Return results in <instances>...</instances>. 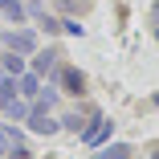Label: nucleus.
Returning a JSON list of instances; mask_svg holds the SVG:
<instances>
[{"instance_id": "obj_2", "label": "nucleus", "mask_w": 159, "mask_h": 159, "mask_svg": "<svg viewBox=\"0 0 159 159\" xmlns=\"http://www.w3.org/2000/svg\"><path fill=\"white\" fill-rule=\"evenodd\" d=\"M25 126H29L33 135H57V131H61V122H57V118L49 114V106H45V102H29Z\"/></svg>"}, {"instance_id": "obj_16", "label": "nucleus", "mask_w": 159, "mask_h": 159, "mask_svg": "<svg viewBox=\"0 0 159 159\" xmlns=\"http://www.w3.org/2000/svg\"><path fill=\"white\" fill-rule=\"evenodd\" d=\"M151 106H159V94H151Z\"/></svg>"}, {"instance_id": "obj_5", "label": "nucleus", "mask_w": 159, "mask_h": 159, "mask_svg": "<svg viewBox=\"0 0 159 159\" xmlns=\"http://www.w3.org/2000/svg\"><path fill=\"white\" fill-rule=\"evenodd\" d=\"M29 57H33L29 66H33V74H37V78H53V70L61 66V61H57L61 53H57V49H33Z\"/></svg>"}, {"instance_id": "obj_3", "label": "nucleus", "mask_w": 159, "mask_h": 159, "mask_svg": "<svg viewBox=\"0 0 159 159\" xmlns=\"http://www.w3.org/2000/svg\"><path fill=\"white\" fill-rule=\"evenodd\" d=\"M53 82H57L61 94H74V98L86 94V74H82L78 66H57V70H53Z\"/></svg>"}, {"instance_id": "obj_15", "label": "nucleus", "mask_w": 159, "mask_h": 159, "mask_svg": "<svg viewBox=\"0 0 159 159\" xmlns=\"http://www.w3.org/2000/svg\"><path fill=\"white\" fill-rule=\"evenodd\" d=\"M151 20H155V37H159V4H155V12H151Z\"/></svg>"}, {"instance_id": "obj_6", "label": "nucleus", "mask_w": 159, "mask_h": 159, "mask_svg": "<svg viewBox=\"0 0 159 159\" xmlns=\"http://www.w3.org/2000/svg\"><path fill=\"white\" fill-rule=\"evenodd\" d=\"M41 86H45V78H37L33 70H25V74L16 78V94H20V98H29V102L41 94Z\"/></svg>"}, {"instance_id": "obj_10", "label": "nucleus", "mask_w": 159, "mask_h": 159, "mask_svg": "<svg viewBox=\"0 0 159 159\" xmlns=\"http://www.w3.org/2000/svg\"><path fill=\"white\" fill-rule=\"evenodd\" d=\"M12 98H16V78L0 70V110H4V106H8Z\"/></svg>"}, {"instance_id": "obj_7", "label": "nucleus", "mask_w": 159, "mask_h": 159, "mask_svg": "<svg viewBox=\"0 0 159 159\" xmlns=\"http://www.w3.org/2000/svg\"><path fill=\"white\" fill-rule=\"evenodd\" d=\"M0 12H4L12 25H25V20H29V8L20 4V0H0Z\"/></svg>"}, {"instance_id": "obj_1", "label": "nucleus", "mask_w": 159, "mask_h": 159, "mask_svg": "<svg viewBox=\"0 0 159 159\" xmlns=\"http://www.w3.org/2000/svg\"><path fill=\"white\" fill-rule=\"evenodd\" d=\"M110 135H114V122H110L102 110H90V122L82 126V135H78V139H82L86 147H94V151H98L102 143H110Z\"/></svg>"}, {"instance_id": "obj_13", "label": "nucleus", "mask_w": 159, "mask_h": 159, "mask_svg": "<svg viewBox=\"0 0 159 159\" xmlns=\"http://www.w3.org/2000/svg\"><path fill=\"white\" fill-rule=\"evenodd\" d=\"M61 33H74V37H82V25H78V20H61Z\"/></svg>"}, {"instance_id": "obj_4", "label": "nucleus", "mask_w": 159, "mask_h": 159, "mask_svg": "<svg viewBox=\"0 0 159 159\" xmlns=\"http://www.w3.org/2000/svg\"><path fill=\"white\" fill-rule=\"evenodd\" d=\"M4 49L29 57V53L37 49V33H33V29H8V33H4Z\"/></svg>"}, {"instance_id": "obj_18", "label": "nucleus", "mask_w": 159, "mask_h": 159, "mask_svg": "<svg viewBox=\"0 0 159 159\" xmlns=\"http://www.w3.org/2000/svg\"><path fill=\"white\" fill-rule=\"evenodd\" d=\"M0 159H8V155H0Z\"/></svg>"}, {"instance_id": "obj_17", "label": "nucleus", "mask_w": 159, "mask_h": 159, "mask_svg": "<svg viewBox=\"0 0 159 159\" xmlns=\"http://www.w3.org/2000/svg\"><path fill=\"white\" fill-rule=\"evenodd\" d=\"M151 159H159V147H155V151H151Z\"/></svg>"}, {"instance_id": "obj_14", "label": "nucleus", "mask_w": 159, "mask_h": 159, "mask_svg": "<svg viewBox=\"0 0 159 159\" xmlns=\"http://www.w3.org/2000/svg\"><path fill=\"white\" fill-rule=\"evenodd\" d=\"M0 155H8V131L0 126Z\"/></svg>"}, {"instance_id": "obj_12", "label": "nucleus", "mask_w": 159, "mask_h": 159, "mask_svg": "<svg viewBox=\"0 0 159 159\" xmlns=\"http://www.w3.org/2000/svg\"><path fill=\"white\" fill-rule=\"evenodd\" d=\"M4 114H8V122H25V114H29V102H16V98H12V102L4 106Z\"/></svg>"}, {"instance_id": "obj_9", "label": "nucleus", "mask_w": 159, "mask_h": 159, "mask_svg": "<svg viewBox=\"0 0 159 159\" xmlns=\"http://www.w3.org/2000/svg\"><path fill=\"white\" fill-rule=\"evenodd\" d=\"M86 118H90V110H86V114H82V110H70V114H61L57 122H61V131H74V135H82Z\"/></svg>"}, {"instance_id": "obj_11", "label": "nucleus", "mask_w": 159, "mask_h": 159, "mask_svg": "<svg viewBox=\"0 0 159 159\" xmlns=\"http://www.w3.org/2000/svg\"><path fill=\"white\" fill-rule=\"evenodd\" d=\"M0 70L12 74V78H20V74H25V57H20V53H4V57H0Z\"/></svg>"}, {"instance_id": "obj_8", "label": "nucleus", "mask_w": 159, "mask_h": 159, "mask_svg": "<svg viewBox=\"0 0 159 159\" xmlns=\"http://www.w3.org/2000/svg\"><path fill=\"white\" fill-rule=\"evenodd\" d=\"M131 155H135V151L126 147V143H102L94 159H131Z\"/></svg>"}]
</instances>
